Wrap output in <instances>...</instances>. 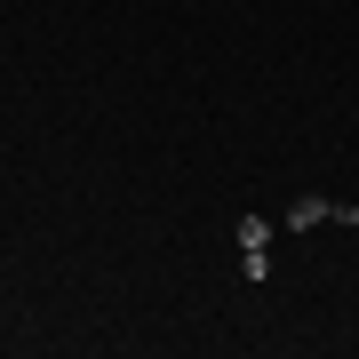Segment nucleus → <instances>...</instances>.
Masks as SVG:
<instances>
[{
  "instance_id": "obj_1",
  "label": "nucleus",
  "mask_w": 359,
  "mask_h": 359,
  "mask_svg": "<svg viewBox=\"0 0 359 359\" xmlns=\"http://www.w3.org/2000/svg\"><path fill=\"white\" fill-rule=\"evenodd\" d=\"M335 216V200H295L287 208V231H311V224H327Z\"/></svg>"
},
{
  "instance_id": "obj_2",
  "label": "nucleus",
  "mask_w": 359,
  "mask_h": 359,
  "mask_svg": "<svg viewBox=\"0 0 359 359\" xmlns=\"http://www.w3.org/2000/svg\"><path fill=\"white\" fill-rule=\"evenodd\" d=\"M240 280H271V248H240Z\"/></svg>"
},
{
  "instance_id": "obj_3",
  "label": "nucleus",
  "mask_w": 359,
  "mask_h": 359,
  "mask_svg": "<svg viewBox=\"0 0 359 359\" xmlns=\"http://www.w3.org/2000/svg\"><path fill=\"white\" fill-rule=\"evenodd\" d=\"M240 248H271V216H240Z\"/></svg>"
}]
</instances>
